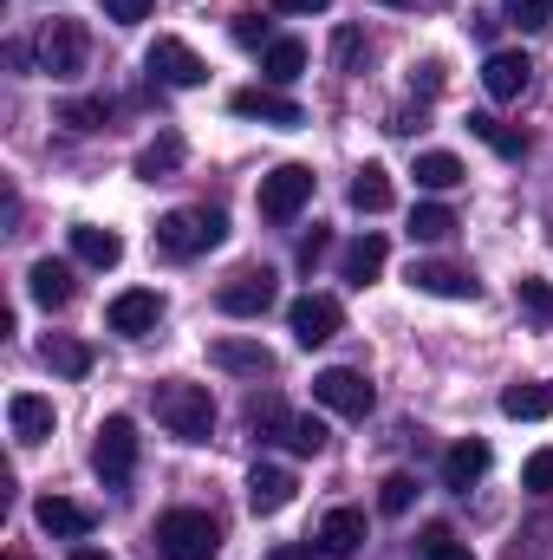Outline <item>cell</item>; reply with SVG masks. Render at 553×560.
Instances as JSON below:
<instances>
[{
	"instance_id": "obj_8",
	"label": "cell",
	"mask_w": 553,
	"mask_h": 560,
	"mask_svg": "<svg viewBox=\"0 0 553 560\" xmlns=\"http://www.w3.org/2000/svg\"><path fill=\"white\" fill-rule=\"evenodd\" d=\"M313 398H319L326 411H339V418H372V405H378L372 378H365V372H352V365L319 372V378H313Z\"/></svg>"
},
{
	"instance_id": "obj_1",
	"label": "cell",
	"mask_w": 553,
	"mask_h": 560,
	"mask_svg": "<svg viewBox=\"0 0 553 560\" xmlns=\"http://www.w3.org/2000/svg\"><path fill=\"white\" fill-rule=\"evenodd\" d=\"M222 242H228V215L222 209H169L156 222V248L169 261H196V255H209Z\"/></svg>"
},
{
	"instance_id": "obj_42",
	"label": "cell",
	"mask_w": 553,
	"mask_h": 560,
	"mask_svg": "<svg viewBox=\"0 0 553 560\" xmlns=\"http://www.w3.org/2000/svg\"><path fill=\"white\" fill-rule=\"evenodd\" d=\"M332 59H339V66H345V72H358V59H365V39H358V33H352V26H345V33H339V39H332Z\"/></svg>"
},
{
	"instance_id": "obj_38",
	"label": "cell",
	"mask_w": 553,
	"mask_h": 560,
	"mask_svg": "<svg viewBox=\"0 0 553 560\" xmlns=\"http://www.w3.org/2000/svg\"><path fill=\"white\" fill-rule=\"evenodd\" d=\"M502 13H508L521 33H541V26H553V0H502Z\"/></svg>"
},
{
	"instance_id": "obj_48",
	"label": "cell",
	"mask_w": 553,
	"mask_h": 560,
	"mask_svg": "<svg viewBox=\"0 0 553 560\" xmlns=\"http://www.w3.org/2000/svg\"><path fill=\"white\" fill-rule=\"evenodd\" d=\"M7 560H20V555H7Z\"/></svg>"
},
{
	"instance_id": "obj_31",
	"label": "cell",
	"mask_w": 553,
	"mask_h": 560,
	"mask_svg": "<svg viewBox=\"0 0 553 560\" xmlns=\"http://www.w3.org/2000/svg\"><path fill=\"white\" fill-rule=\"evenodd\" d=\"M515 306H521L534 326H553V280L521 275V280H515Z\"/></svg>"
},
{
	"instance_id": "obj_37",
	"label": "cell",
	"mask_w": 553,
	"mask_h": 560,
	"mask_svg": "<svg viewBox=\"0 0 553 560\" xmlns=\"http://www.w3.org/2000/svg\"><path fill=\"white\" fill-rule=\"evenodd\" d=\"M248 423H255L261 436H286V423H293V411H286V405H280L274 392H268V398H255V405H248Z\"/></svg>"
},
{
	"instance_id": "obj_2",
	"label": "cell",
	"mask_w": 553,
	"mask_h": 560,
	"mask_svg": "<svg viewBox=\"0 0 553 560\" xmlns=\"http://www.w3.org/2000/svg\"><path fill=\"white\" fill-rule=\"evenodd\" d=\"M156 423L176 436V443H209L215 436V398L209 385H156Z\"/></svg>"
},
{
	"instance_id": "obj_24",
	"label": "cell",
	"mask_w": 553,
	"mask_h": 560,
	"mask_svg": "<svg viewBox=\"0 0 553 560\" xmlns=\"http://www.w3.org/2000/svg\"><path fill=\"white\" fill-rule=\"evenodd\" d=\"M39 359H46V372H59V378H85V372H92V346H85V339H66V332H46Z\"/></svg>"
},
{
	"instance_id": "obj_30",
	"label": "cell",
	"mask_w": 553,
	"mask_h": 560,
	"mask_svg": "<svg viewBox=\"0 0 553 560\" xmlns=\"http://www.w3.org/2000/svg\"><path fill=\"white\" fill-rule=\"evenodd\" d=\"M416 183L436 189V196L456 189V183H462V156H449V150H423V156H416Z\"/></svg>"
},
{
	"instance_id": "obj_3",
	"label": "cell",
	"mask_w": 553,
	"mask_h": 560,
	"mask_svg": "<svg viewBox=\"0 0 553 560\" xmlns=\"http://www.w3.org/2000/svg\"><path fill=\"white\" fill-rule=\"evenodd\" d=\"M156 555L163 560H215L222 555L215 515H202V509H169V515H156Z\"/></svg>"
},
{
	"instance_id": "obj_22",
	"label": "cell",
	"mask_w": 553,
	"mask_h": 560,
	"mask_svg": "<svg viewBox=\"0 0 553 560\" xmlns=\"http://www.w3.org/2000/svg\"><path fill=\"white\" fill-rule=\"evenodd\" d=\"M72 255L85 268H118L125 261V235L118 229H98V222H72Z\"/></svg>"
},
{
	"instance_id": "obj_26",
	"label": "cell",
	"mask_w": 553,
	"mask_h": 560,
	"mask_svg": "<svg viewBox=\"0 0 553 560\" xmlns=\"http://www.w3.org/2000/svg\"><path fill=\"white\" fill-rule=\"evenodd\" d=\"M352 209H358V215H385V209H391V170H385V163H365V170L352 176Z\"/></svg>"
},
{
	"instance_id": "obj_44",
	"label": "cell",
	"mask_w": 553,
	"mask_h": 560,
	"mask_svg": "<svg viewBox=\"0 0 553 560\" xmlns=\"http://www.w3.org/2000/svg\"><path fill=\"white\" fill-rule=\"evenodd\" d=\"M332 0H274V13H326Z\"/></svg>"
},
{
	"instance_id": "obj_28",
	"label": "cell",
	"mask_w": 553,
	"mask_h": 560,
	"mask_svg": "<svg viewBox=\"0 0 553 560\" xmlns=\"http://www.w3.org/2000/svg\"><path fill=\"white\" fill-rule=\"evenodd\" d=\"M299 72H306V46H299V39H274V46L261 52V79H268V85H293Z\"/></svg>"
},
{
	"instance_id": "obj_6",
	"label": "cell",
	"mask_w": 553,
	"mask_h": 560,
	"mask_svg": "<svg viewBox=\"0 0 553 560\" xmlns=\"http://www.w3.org/2000/svg\"><path fill=\"white\" fill-rule=\"evenodd\" d=\"M143 66H150V79H156V85H169V92H196V85L209 79V66L196 59V46H189V39H176V33H163V39L143 52Z\"/></svg>"
},
{
	"instance_id": "obj_23",
	"label": "cell",
	"mask_w": 553,
	"mask_h": 560,
	"mask_svg": "<svg viewBox=\"0 0 553 560\" xmlns=\"http://www.w3.org/2000/svg\"><path fill=\"white\" fill-rule=\"evenodd\" d=\"M26 293H33L46 313H52V306H66V300H72V268H66V261H52V255H46V261H33V268H26Z\"/></svg>"
},
{
	"instance_id": "obj_17",
	"label": "cell",
	"mask_w": 553,
	"mask_h": 560,
	"mask_svg": "<svg viewBox=\"0 0 553 560\" xmlns=\"http://www.w3.org/2000/svg\"><path fill=\"white\" fill-rule=\"evenodd\" d=\"M482 85H489V98H521L528 85H534V59L528 52H489V66H482Z\"/></svg>"
},
{
	"instance_id": "obj_45",
	"label": "cell",
	"mask_w": 553,
	"mask_h": 560,
	"mask_svg": "<svg viewBox=\"0 0 553 560\" xmlns=\"http://www.w3.org/2000/svg\"><path fill=\"white\" fill-rule=\"evenodd\" d=\"M268 560H313V555H306V548H274Z\"/></svg>"
},
{
	"instance_id": "obj_41",
	"label": "cell",
	"mask_w": 553,
	"mask_h": 560,
	"mask_svg": "<svg viewBox=\"0 0 553 560\" xmlns=\"http://www.w3.org/2000/svg\"><path fill=\"white\" fill-rule=\"evenodd\" d=\"M235 39H242V46H261V52L274 46V39H268V20H261V13H235Z\"/></svg>"
},
{
	"instance_id": "obj_9",
	"label": "cell",
	"mask_w": 553,
	"mask_h": 560,
	"mask_svg": "<svg viewBox=\"0 0 553 560\" xmlns=\"http://www.w3.org/2000/svg\"><path fill=\"white\" fill-rule=\"evenodd\" d=\"M274 268H242V275H228L215 287V306L228 313V319H261L268 306H274Z\"/></svg>"
},
{
	"instance_id": "obj_29",
	"label": "cell",
	"mask_w": 553,
	"mask_h": 560,
	"mask_svg": "<svg viewBox=\"0 0 553 560\" xmlns=\"http://www.w3.org/2000/svg\"><path fill=\"white\" fill-rule=\"evenodd\" d=\"M469 138H482L495 156H528V138L521 131H508L502 118H489V112H469Z\"/></svg>"
},
{
	"instance_id": "obj_27",
	"label": "cell",
	"mask_w": 553,
	"mask_h": 560,
	"mask_svg": "<svg viewBox=\"0 0 553 560\" xmlns=\"http://www.w3.org/2000/svg\"><path fill=\"white\" fill-rule=\"evenodd\" d=\"M176 170H183V138H176V131H163L150 150H138V176L143 183H169Z\"/></svg>"
},
{
	"instance_id": "obj_20",
	"label": "cell",
	"mask_w": 553,
	"mask_h": 560,
	"mask_svg": "<svg viewBox=\"0 0 553 560\" xmlns=\"http://www.w3.org/2000/svg\"><path fill=\"white\" fill-rule=\"evenodd\" d=\"M293 489H299V482H293V469H280V463H255V469H248V509H255V515H280V509L293 502Z\"/></svg>"
},
{
	"instance_id": "obj_32",
	"label": "cell",
	"mask_w": 553,
	"mask_h": 560,
	"mask_svg": "<svg viewBox=\"0 0 553 560\" xmlns=\"http://www.w3.org/2000/svg\"><path fill=\"white\" fill-rule=\"evenodd\" d=\"M411 235L416 242H449V235H456V209H443V202H416L411 209Z\"/></svg>"
},
{
	"instance_id": "obj_15",
	"label": "cell",
	"mask_w": 553,
	"mask_h": 560,
	"mask_svg": "<svg viewBox=\"0 0 553 560\" xmlns=\"http://www.w3.org/2000/svg\"><path fill=\"white\" fill-rule=\"evenodd\" d=\"M209 365L215 372H235V378H268L274 372V352L261 339H215L209 346Z\"/></svg>"
},
{
	"instance_id": "obj_43",
	"label": "cell",
	"mask_w": 553,
	"mask_h": 560,
	"mask_svg": "<svg viewBox=\"0 0 553 560\" xmlns=\"http://www.w3.org/2000/svg\"><path fill=\"white\" fill-rule=\"evenodd\" d=\"M319 255H326V235H319V229H313V235H306V242H299V268H306V275H313V261H319Z\"/></svg>"
},
{
	"instance_id": "obj_35",
	"label": "cell",
	"mask_w": 553,
	"mask_h": 560,
	"mask_svg": "<svg viewBox=\"0 0 553 560\" xmlns=\"http://www.w3.org/2000/svg\"><path fill=\"white\" fill-rule=\"evenodd\" d=\"M105 118H111L105 98H72V105H59V125H72V131H105Z\"/></svg>"
},
{
	"instance_id": "obj_39",
	"label": "cell",
	"mask_w": 553,
	"mask_h": 560,
	"mask_svg": "<svg viewBox=\"0 0 553 560\" xmlns=\"http://www.w3.org/2000/svg\"><path fill=\"white\" fill-rule=\"evenodd\" d=\"M521 489H534V495H553V450H534V456L521 463Z\"/></svg>"
},
{
	"instance_id": "obj_25",
	"label": "cell",
	"mask_w": 553,
	"mask_h": 560,
	"mask_svg": "<svg viewBox=\"0 0 553 560\" xmlns=\"http://www.w3.org/2000/svg\"><path fill=\"white\" fill-rule=\"evenodd\" d=\"M502 418H515V423L553 418V378L548 385H508V392H502Z\"/></svg>"
},
{
	"instance_id": "obj_40",
	"label": "cell",
	"mask_w": 553,
	"mask_h": 560,
	"mask_svg": "<svg viewBox=\"0 0 553 560\" xmlns=\"http://www.w3.org/2000/svg\"><path fill=\"white\" fill-rule=\"evenodd\" d=\"M98 7H105V20H118V26H138V20L156 13V0H98Z\"/></svg>"
},
{
	"instance_id": "obj_33",
	"label": "cell",
	"mask_w": 553,
	"mask_h": 560,
	"mask_svg": "<svg viewBox=\"0 0 553 560\" xmlns=\"http://www.w3.org/2000/svg\"><path fill=\"white\" fill-rule=\"evenodd\" d=\"M416 555H423V560H475V555H469V541H456V535H449V522H430V528H423V541H416Z\"/></svg>"
},
{
	"instance_id": "obj_7",
	"label": "cell",
	"mask_w": 553,
	"mask_h": 560,
	"mask_svg": "<svg viewBox=\"0 0 553 560\" xmlns=\"http://www.w3.org/2000/svg\"><path fill=\"white\" fill-rule=\"evenodd\" d=\"M85 52H92V39H85L79 20H52L39 33V72L46 79H79L85 72Z\"/></svg>"
},
{
	"instance_id": "obj_10",
	"label": "cell",
	"mask_w": 553,
	"mask_h": 560,
	"mask_svg": "<svg viewBox=\"0 0 553 560\" xmlns=\"http://www.w3.org/2000/svg\"><path fill=\"white\" fill-rule=\"evenodd\" d=\"M286 326H293V339L313 352V346L339 339V326H345V306H339L332 293H299V300L286 306Z\"/></svg>"
},
{
	"instance_id": "obj_4",
	"label": "cell",
	"mask_w": 553,
	"mask_h": 560,
	"mask_svg": "<svg viewBox=\"0 0 553 560\" xmlns=\"http://www.w3.org/2000/svg\"><path fill=\"white\" fill-rule=\"evenodd\" d=\"M92 469H98L105 489H125V482L138 476V423L125 418V411H111V418L98 423V436H92Z\"/></svg>"
},
{
	"instance_id": "obj_16",
	"label": "cell",
	"mask_w": 553,
	"mask_h": 560,
	"mask_svg": "<svg viewBox=\"0 0 553 560\" xmlns=\"http://www.w3.org/2000/svg\"><path fill=\"white\" fill-rule=\"evenodd\" d=\"M33 522H39L52 541H79V535H92V522H98V515H92L85 502H66V495H39V502H33Z\"/></svg>"
},
{
	"instance_id": "obj_21",
	"label": "cell",
	"mask_w": 553,
	"mask_h": 560,
	"mask_svg": "<svg viewBox=\"0 0 553 560\" xmlns=\"http://www.w3.org/2000/svg\"><path fill=\"white\" fill-rule=\"evenodd\" d=\"M319 555H332V560H352L358 548H365V515L358 509H332L326 522H319Z\"/></svg>"
},
{
	"instance_id": "obj_5",
	"label": "cell",
	"mask_w": 553,
	"mask_h": 560,
	"mask_svg": "<svg viewBox=\"0 0 553 560\" xmlns=\"http://www.w3.org/2000/svg\"><path fill=\"white\" fill-rule=\"evenodd\" d=\"M313 170L306 163H280V170H268L261 176V189H255V209H261V222H293L306 202H313Z\"/></svg>"
},
{
	"instance_id": "obj_34",
	"label": "cell",
	"mask_w": 553,
	"mask_h": 560,
	"mask_svg": "<svg viewBox=\"0 0 553 560\" xmlns=\"http://www.w3.org/2000/svg\"><path fill=\"white\" fill-rule=\"evenodd\" d=\"M326 436H332V430H326L319 418H293V423H286V436H280V443H286L293 456H319V450H326Z\"/></svg>"
},
{
	"instance_id": "obj_14",
	"label": "cell",
	"mask_w": 553,
	"mask_h": 560,
	"mask_svg": "<svg viewBox=\"0 0 553 560\" xmlns=\"http://www.w3.org/2000/svg\"><path fill=\"white\" fill-rule=\"evenodd\" d=\"M7 423H13V443H46L52 436V423H59V411H52V398H39V392H13L7 398Z\"/></svg>"
},
{
	"instance_id": "obj_13",
	"label": "cell",
	"mask_w": 553,
	"mask_h": 560,
	"mask_svg": "<svg viewBox=\"0 0 553 560\" xmlns=\"http://www.w3.org/2000/svg\"><path fill=\"white\" fill-rule=\"evenodd\" d=\"M411 287L436 293V300H482V280L469 268H449V261H411Z\"/></svg>"
},
{
	"instance_id": "obj_18",
	"label": "cell",
	"mask_w": 553,
	"mask_h": 560,
	"mask_svg": "<svg viewBox=\"0 0 553 560\" xmlns=\"http://www.w3.org/2000/svg\"><path fill=\"white\" fill-rule=\"evenodd\" d=\"M482 476H489V443H482V436H462V443H449V456H443V489L469 495Z\"/></svg>"
},
{
	"instance_id": "obj_12",
	"label": "cell",
	"mask_w": 553,
	"mask_h": 560,
	"mask_svg": "<svg viewBox=\"0 0 553 560\" xmlns=\"http://www.w3.org/2000/svg\"><path fill=\"white\" fill-rule=\"evenodd\" d=\"M228 112H235V118H255V125H274V131H299V125H306V112H299L286 92H274V85H248V92H235Z\"/></svg>"
},
{
	"instance_id": "obj_47",
	"label": "cell",
	"mask_w": 553,
	"mask_h": 560,
	"mask_svg": "<svg viewBox=\"0 0 553 560\" xmlns=\"http://www.w3.org/2000/svg\"><path fill=\"white\" fill-rule=\"evenodd\" d=\"M378 7H416V0H378Z\"/></svg>"
},
{
	"instance_id": "obj_46",
	"label": "cell",
	"mask_w": 553,
	"mask_h": 560,
	"mask_svg": "<svg viewBox=\"0 0 553 560\" xmlns=\"http://www.w3.org/2000/svg\"><path fill=\"white\" fill-rule=\"evenodd\" d=\"M72 560H111V555H105V548H79Z\"/></svg>"
},
{
	"instance_id": "obj_36",
	"label": "cell",
	"mask_w": 553,
	"mask_h": 560,
	"mask_svg": "<svg viewBox=\"0 0 553 560\" xmlns=\"http://www.w3.org/2000/svg\"><path fill=\"white\" fill-rule=\"evenodd\" d=\"M411 502H416V476L398 469V476L378 482V509H385V515H411Z\"/></svg>"
},
{
	"instance_id": "obj_11",
	"label": "cell",
	"mask_w": 553,
	"mask_h": 560,
	"mask_svg": "<svg viewBox=\"0 0 553 560\" xmlns=\"http://www.w3.org/2000/svg\"><path fill=\"white\" fill-rule=\"evenodd\" d=\"M156 319H163V293H156V287H125V293L105 306V326H111L118 339H150Z\"/></svg>"
},
{
	"instance_id": "obj_19",
	"label": "cell",
	"mask_w": 553,
	"mask_h": 560,
	"mask_svg": "<svg viewBox=\"0 0 553 560\" xmlns=\"http://www.w3.org/2000/svg\"><path fill=\"white\" fill-rule=\"evenodd\" d=\"M385 261H391V242L378 235V229H365L345 255H339V280H352V287H372V280L385 275Z\"/></svg>"
}]
</instances>
